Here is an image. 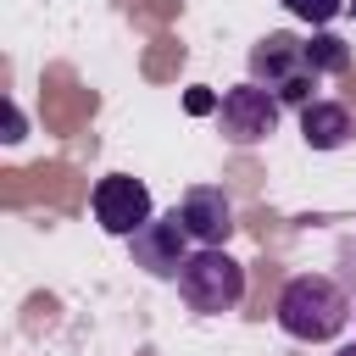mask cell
Listing matches in <instances>:
<instances>
[{
  "instance_id": "obj_1",
  "label": "cell",
  "mask_w": 356,
  "mask_h": 356,
  "mask_svg": "<svg viewBox=\"0 0 356 356\" xmlns=\"http://www.w3.org/2000/svg\"><path fill=\"white\" fill-rule=\"evenodd\" d=\"M345 323H350V295H345L328 273H300V278L284 284V295H278V328H284L289 339L323 345V339H334Z\"/></svg>"
},
{
  "instance_id": "obj_2",
  "label": "cell",
  "mask_w": 356,
  "mask_h": 356,
  "mask_svg": "<svg viewBox=\"0 0 356 356\" xmlns=\"http://www.w3.org/2000/svg\"><path fill=\"white\" fill-rule=\"evenodd\" d=\"M172 284H178V300L200 317H222L245 300V267L222 245H195V256L184 261V273Z\"/></svg>"
},
{
  "instance_id": "obj_3",
  "label": "cell",
  "mask_w": 356,
  "mask_h": 356,
  "mask_svg": "<svg viewBox=\"0 0 356 356\" xmlns=\"http://www.w3.org/2000/svg\"><path fill=\"white\" fill-rule=\"evenodd\" d=\"M278 111H284V100L273 95V89H261V83H234V89H222V106H217V128H222V139L228 145H261L273 128H278Z\"/></svg>"
},
{
  "instance_id": "obj_4",
  "label": "cell",
  "mask_w": 356,
  "mask_h": 356,
  "mask_svg": "<svg viewBox=\"0 0 356 356\" xmlns=\"http://www.w3.org/2000/svg\"><path fill=\"white\" fill-rule=\"evenodd\" d=\"M189 245H195V239H189V228H184L178 206H172V211H161V217H150V222L128 239L134 267H145L150 278H178V273H184V261L195 256Z\"/></svg>"
},
{
  "instance_id": "obj_5",
  "label": "cell",
  "mask_w": 356,
  "mask_h": 356,
  "mask_svg": "<svg viewBox=\"0 0 356 356\" xmlns=\"http://www.w3.org/2000/svg\"><path fill=\"white\" fill-rule=\"evenodd\" d=\"M95 222L106 228V234H117V239H134L150 217H156V206H150V189L139 184V178H128V172H111V178H100L95 184Z\"/></svg>"
},
{
  "instance_id": "obj_6",
  "label": "cell",
  "mask_w": 356,
  "mask_h": 356,
  "mask_svg": "<svg viewBox=\"0 0 356 356\" xmlns=\"http://www.w3.org/2000/svg\"><path fill=\"white\" fill-rule=\"evenodd\" d=\"M178 217H184V228H189L195 245H228V234H234V206H228V195L211 189V184L184 189Z\"/></svg>"
},
{
  "instance_id": "obj_7",
  "label": "cell",
  "mask_w": 356,
  "mask_h": 356,
  "mask_svg": "<svg viewBox=\"0 0 356 356\" xmlns=\"http://www.w3.org/2000/svg\"><path fill=\"white\" fill-rule=\"evenodd\" d=\"M306 72V44L295 39V33H267V39H256L250 44V83H261V89H284L289 78H300Z\"/></svg>"
},
{
  "instance_id": "obj_8",
  "label": "cell",
  "mask_w": 356,
  "mask_h": 356,
  "mask_svg": "<svg viewBox=\"0 0 356 356\" xmlns=\"http://www.w3.org/2000/svg\"><path fill=\"white\" fill-rule=\"evenodd\" d=\"M300 139H306L312 150H339V145L350 139V111H345L339 100H312V106H300Z\"/></svg>"
},
{
  "instance_id": "obj_9",
  "label": "cell",
  "mask_w": 356,
  "mask_h": 356,
  "mask_svg": "<svg viewBox=\"0 0 356 356\" xmlns=\"http://www.w3.org/2000/svg\"><path fill=\"white\" fill-rule=\"evenodd\" d=\"M306 67H312L317 78H328V72H345V67H350V44H345L339 33H323V28H317V33L306 39Z\"/></svg>"
},
{
  "instance_id": "obj_10",
  "label": "cell",
  "mask_w": 356,
  "mask_h": 356,
  "mask_svg": "<svg viewBox=\"0 0 356 356\" xmlns=\"http://www.w3.org/2000/svg\"><path fill=\"white\" fill-rule=\"evenodd\" d=\"M289 17H300V22H312V28H328L339 11H345V0H278Z\"/></svg>"
},
{
  "instance_id": "obj_11",
  "label": "cell",
  "mask_w": 356,
  "mask_h": 356,
  "mask_svg": "<svg viewBox=\"0 0 356 356\" xmlns=\"http://www.w3.org/2000/svg\"><path fill=\"white\" fill-rule=\"evenodd\" d=\"M184 106H189V111H195V117H206V111H217V106H222V100H217V95H211V89H189V95H184Z\"/></svg>"
},
{
  "instance_id": "obj_12",
  "label": "cell",
  "mask_w": 356,
  "mask_h": 356,
  "mask_svg": "<svg viewBox=\"0 0 356 356\" xmlns=\"http://www.w3.org/2000/svg\"><path fill=\"white\" fill-rule=\"evenodd\" d=\"M6 145H22V111L6 106Z\"/></svg>"
},
{
  "instance_id": "obj_13",
  "label": "cell",
  "mask_w": 356,
  "mask_h": 356,
  "mask_svg": "<svg viewBox=\"0 0 356 356\" xmlns=\"http://www.w3.org/2000/svg\"><path fill=\"white\" fill-rule=\"evenodd\" d=\"M334 356H356V345H339V350H334Z\"/></svg>"
},
{
  "instance_id": "obj_14",
  "label": "cell",
  "mask_w": 356,
  "mask_h": 356,
  "mask_svg": "<svg viewBox=\"0 0 356 356\" xmlns=\"http://www.w3.org/2000/svg\"><path fill=\"white\" fill-rule=\"evenodd\" d=\"M350 11H356V0H350Z\"/></svg>"
}]
</instances>
